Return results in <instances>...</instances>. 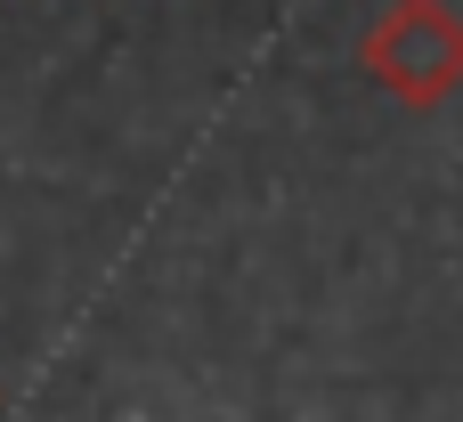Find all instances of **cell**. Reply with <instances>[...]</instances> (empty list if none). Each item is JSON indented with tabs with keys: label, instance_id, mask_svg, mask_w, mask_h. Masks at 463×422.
Returning a JSON list of instances; mask_svg holds the SVG:
<instances>
[{
	"label": "cell",
	"instance_id": "cell-1",
	"mask_svg": "<svg viewBox=\"0 0 463 422\" xmlns=\"http://www.w3.org/2000/svg\"><path fill=\"white\" fill-rule=\"evenodd\" d=\"M358 65H366L374 89H391L399 106L431 114L439 98L463 89V8L456 0H391L366 24Z\"/></svg>",
	"mask_w": 463,
	"mask_h": 422
}]
</instances>
